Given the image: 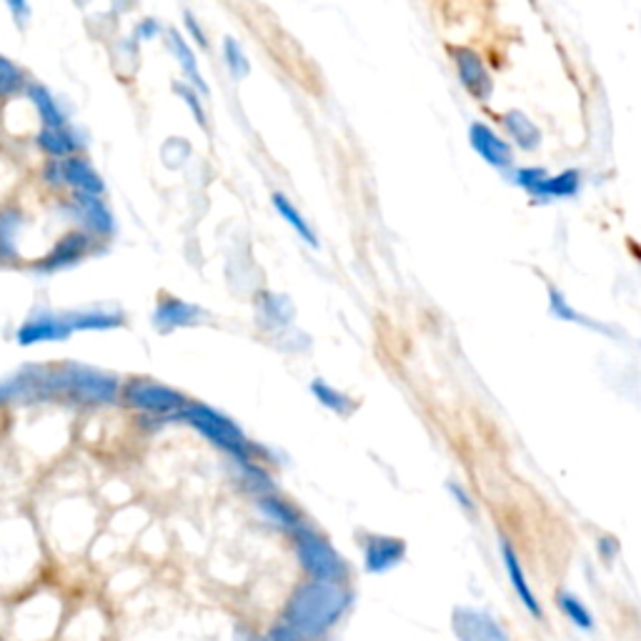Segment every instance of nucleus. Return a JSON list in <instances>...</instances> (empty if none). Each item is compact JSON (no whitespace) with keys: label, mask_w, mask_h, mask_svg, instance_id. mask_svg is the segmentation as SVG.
Segmentation results:
<instances>
[{"label":"nucleus","mask_w":641,"mask_h":641,"mask_svg":"<svg viewBox=\"0 0 641 641\" xmlns=\"http://www.w3.org/2000/svg\"><path fill=\"white\" fill-rule=\"evenodd\" d=\"M454 63H456L461 86H464L471 96L479 100H486L491 93H494V80H491L489 68L484 60H481V56L474 53V50L456 48Z\"/></svg>","instance_id":"obj_8"},{"label":"nucleus","mask_w":641,"mask_h":641,"mask_svg":"<svg viewBox=\"0 0 641 641\" xmlns=\"http://www.w3.org/2000/svg\"><path fill=\"white\" fill-rule=\"evenodd\" d=\"M120 394H124V401L130 408L154 416H180V411L188 404L180 391L150 378L128 381Z\"/></svg>","instance_id":"obj_5"},{"label":"nucleus","mask_w":641,"mask_h":641,"mask_svg":"<svg viewBox=\"0 0 641 641\" xmlns=\"http://www.w3.org/2000/svg\"><path fill=\"white\" fill-rule=\"evenodd\" d=\"M36 144L40 150H43V154H48L50 158H58V160L70 158L78 150V138L68 126L40 128L38 136H36Z\"/></svg>","instance_id":"obj_17"},{"label":"nucleus","mask_w":641,"mask_h":641,"mask_svg":"<svg viewBox=\"0 0 641 641\" xmlns=\"http://www.w3.org/2000/svg\"><path fill=\"white\" fill-rule=\"evenodd\" d=\"M26 73L23 68L13 60L0 56V98H13L20 90H26Z\"/></svg>","instance_id":"obj_27"},{"label":"nucleus","mask_w":641,"mask_h":641,"mask_svg":"<svg viewBox=\"0 0 641 641\" xmlns=\"http://www.w3.org/2000/svg\"><path fill=\"white\" fill-rule=\"evenodd\" d=\"M549 308H551V316H554V318L571 320V324L586 326V328H591V331H599V334H609V331H607L604 326H601V324H596V320L581 316L579 310L571 308V306L566 304V298L561 296L556 288H549Z\"/></svg>","instance_id":"obj_24"},{"label":"nucleus","mask_w":641,"mask_h":641,"mask_svg":"<svg viewBox=\"0 0 641 641\" xmlns=\"http://www.w3.org/2000/svg\"><path fill=\"white\" fill-rule=\"evenodd\" d=\"M58 176H60V184L76 188V194L103 196V190H106L103 178L96 174V168L90 166L86 158L70 156V158L58 160Z\"/></svg>","instance_id":"obj_13"},{"label":"nucleus","mask_w":641,"mask_h":641,"mask_svg":"<svg viewBox=\"0 0 641 641\" xmlns=\"http://www.w3.org/2000/svg\"><path fill=\"white\" fill-rule=\"evenodd\" d=\"M190 426L200 431L210 444H216L226 451V454L234 456L238 464H246L250 461V444L244 431H240L234 421H230L226 414L220 411L210 408L206 404H186L184 411H180Z\"/></svg>","instance_id":"obj_3"},{"label":"nucleus","mask_w":641,"mask_h":641,"mask_svg":"<svg viewBox=\"0 0 641 641\" xmlns=\"http://www.w3.org/2000/svg\"><path fill=\"white\" fill-rule=\"evenodd\" d=\"M288 304V298L286 296H274V294H266L264 298L258 300V310L264 316H268L274 324H288L290 318H294V308H280V306H286Z\"/></svg>","instance_id":"obj_29"},{"label":"nucleus","mask_w":641,"mask_h":641,"mask_svg":"<svg viewBox=\"0 0 641 641\" xmlns=\"http://www.w3.org/2000/svg\"><path fill=\"white\" fill-rule=\"evenodd\" d=\"M184 20H186V28H188V33H190V38H194V40H196V43H198L200 48H204V50H208V38H206V33H204V30H200V26L196 23V18H194V16H190V13H186V16H184Z\"/></svg>","instance_id":"obj_33"},{"label":"nucleus","mask_w":641,"mask_h":641,"mask_svg":"<svg viewBox=\"0 0 641 641\" xmlns=\"http://www.w3.org/2000/svg\"><path fill=\"white\" fill-rule=\"evenodd\" d=\"M8 8H10V13L16 16L18 23H23V20L30 16V8H28V0H6Z\"/></svg>","instance_id":"obj_34"},{"label":"nucleus","mask_w":641,"mask_h":641,"mask_svg":"<svg viewBox=\"0 0 641 641\" xmlns=\"http://www.w3.org/2000/svg\"><path fill=\"white\" fill-rule=\"evenodd\" d=\"M174 88H176V96H178L180 100H184V103L190 108V114H194L196 124H198L200 128H208V120H206V114H204V106H200V96L196 93V90L190 88V86H184V83H176Z\"/></svg>","instance_id":"obj_31"},{"label":"nucleus","mask_w":641,"mask_h":641,"mask_svg":"<svg viewBox=\"0 0 641 641\" xmlns=\"http://www.w3.org/2000/svg\"><path fill=\"white\" fill-rule=\"evenodd\" d=\"M501 556H504L506 574H509V579H511V586H514V591H516V596L521 599V604H524L534 617H541L539 601H536V596H534V591H531L529 581H526V574H524V569H521V561H519V556H516V551L511 549L509 541H504V544H501Z\"/></svg>","instance_id":"obj_15"},{"label":"nucleus","mask_w":641,"mask_h":641,"mask_svg":"<svg viewBox=\"0 0 641 641\" xmlns=\"http://www.w3.org/2000/svg\"><path fill=\"white\" fill-rule=\"evenodd\" d=\"M296 554L306 574L316 581H328V584H344L346 581V561L338 551L328 544L324 536H318L310 529H296Z\"/></svg>","instance_id":"obj_4"},{"label":"nucleus","mask_w":641,"mask_h":641,"mask_svg":"<svg viewBox=\"0 0 641 641\" xmlns=\"http://www.w3.org/2000/svg\"><path fill=\"white\" fill-rule=\"evenodd\" d=\"M70 331H114L124 326V314L120 310H103V308H88V310H73L68 314Z\"/></svg>","instance_id":"obj_18"},{"label":"nucleus","mask_w":641,"mask_h":641,"mask_svg":"<svg viewBox=\"0 0 641 641\" xmlns=\"http://www.w3.org/2000/svg\"><path fill=\"white\" fill-rule=\"evenodd\" d=\"M406 556L404 539L396 536H368L364 546V561L371 574H384V571L398 566Z\"/></svg>","instance_id":"obj_14"},{"label":"nucleus","mask_w":641,"mask_h":641,"mask_svg":"<svg viewBox=\"0 0 641 641\" xmlns=\"http://www.w3.org/2000/svg\"><path fill=\"white\" fill-rule=\"evenodd\" d=\"M120 394V384L114 374L100 368L68 364L46 368V396L70 398L76 404H114Z\"/></svg>","instance_id":"obj_2"},{"label":"nucleus","mask_w":641,"mask_h":641,"mask_svg":"<svg viewBox=\"0 0 641 641\" xmlns=\"http://www.w3.org/2000/svg\"><path fill=\"white\" fill-rule=\"evenodd\" d=\"M310 394L316 396L320 406L331 408L334 414H351V408H354V401H351L346 394H341L338 388L328 386L326 381H320V378H316L314 384H310Z\"/></svg>","instance_id":"obj_26"},{"label":"nucleus","mask_w":641,"mask_h":641,"mask_svg":"<svg viewBox=\"0 0 641 641\" xmlns=\"http://www.w3.org/2000/svg\"><path fill=\"white\" fill-rule=\"evenodd\" d=\"M451 629L458 641H509V634L486 611L456 607L451 614Z\"/></svg>","instance_id":"obj_6"},{"label":"nucleus","mask_w":641,"mask_h":641,"mask_svg":"<svg viewBox=\"0 0 641 641\" xmlns=\"http://www.w3.org/2000/svg\"><path fill=\"white\" fill-rule=\"evenodd\" d=\"M266 641H300L294 631H290L288 627H284V624H278L274 631H270L268 634V639Z\"/></svg>","instance_id":"obj_35"},{"label":"nucleus","mask_w":641,"mask_h":641,"mask_svg":"<svg viewBox=\"0 0 641 641\" xmlns=\"http://www.w3.org/2000/svg\"><path fill=\"white\" fill-rule=\"evenodd\" d=\"M258 506L264 514L274 521L276 526H284V529H290V531H296L298 524H300V519L294 509H290L284 499H276V496H260L258 501Z\"/></svg>","instance_id":"obj_25"},{"label":"nucleus","mask_w":641,"mask_h":641,"mask_svg":"<svg viewBox=\"0 0 641 641\" xmlns=\"http://www.w3.org/2000/svg\"><path fill=\"white\" fill-rule=\"evenodd\" d=\"M579 188H581V174H579L576 168H569V170H564V174L546 176L544 180H541V184L534 190V196H541V198H571V196L579 194Z\"/></svg>","instance_id":"obj_22"},{"label":"nucleus","mask_w":641,"mask_h":641,"mask_svg":"<svg viewBox=\"0 0 641 641\" xmlns=\"http://www.w3.org/2000/svg\"><path fill=\"white\" fill-rule=\"evenodd\" d=\"M348 591L341 584H328V581H308L300 584L290 594L284 621L300 641H310L324 637L326 631L336 624L348 607Z\"/></svg>","instance_id":"obj_1"},{"label":"nucleus","mask_w":641,"mask_h":641,"mask_svg":"<svg viewBox=\"0 0 641 641\" xmlns=\"http://www.w3.org/2000/svg\"><path fill=\"white\" fill-rule=\"evenodd\" d=\"M270 200H274V208L278 210V216L286 218V224H288L290 228H294L296 234H298L300 238H304L308 246L316 248V246H318V238H316L314 230H310V226L306 224V218L300 216V210H298L294 204H290V200H288L284 194H274V198H270Z\"/></svg>","instance_id":"obj_23"},{"label":"nucleus","mask_w":641,"mask_h":641,"mask_svg":"<svg viewBox=\"0 0 641 641\" xmlns=\"http://www.w3.org/2000/svg\"><path fill=\"white\" fill-rule=\"evenodd\" d=\"M70 334H73V331H70L66 316L36 314L20 324V328L16 331V341L20 346H38L48 344V341H63Z\"/></svg>","instance_id":"obj_9"},{"label":"nucleus","mask_w":641,"mask_h":641,"mask_svg":"<svg viewBox=\"0 0 641 641\" xmlns=\"http://www.w3.org/2000/svg\"><path fill=\"white\" fill-rule=\"evenodd\" d=\"M469 144L489 166H494L499 170L514 166V148H511L509 140L496 136L486 124H479V120L476 124H471Z\"/></svg>","instance_id":"obj_10"},{"label":"nucleus","mask_w":641,"mask_h":641,"mask_svg":"<svg viewBox=\"0 0 641 641\" xmlns=\"http://www.w3.org/2000/svg\"><path fill=\"white\" fill-rule=\"evenodd\" d=\"M556 601H559V607H561V611H564V614L569 617V621H574L576 627H581V629H591L594 627V619H591V614H589V609L581 604V601L576 599V596H571V594H559L556 596Z\"/></svg>","instance_id":"obj_30"},{"label":"nucleus","mask_w":641,"mask_h":641,"mask_svg":"<svg viewBox=\"0 0 641 641\" xmlns=\"http://www.w3.org/2000/svg\"><path fill=\"white\" fill-rule=\"evenodd\" d=\"M88 250L90 236L86 230H68L43 258L36 260V270H40V274H58V270L73 268L88 256Z\"/></svg>","instance_id":"obj_7"},{"label":"nucleus","mask_w":641,"mask_h":641,"mask_svg":"<svg viewBox=\"0 0 641 641\" xmlns=\"http://www.w3.org/2000/svg\"><path fill=\"white\" fill-rule=\"evenodd\" d=\"M20 228H23V214L18 208L0 210V258L3 260L18 258Z\"/></svg>","instance_id":"obj_20"},{"label":"nucleus","mask_w":641,"mask_h":641,"mask_svg":"<svg viewBox=\"0 0 641 641\" xmlns=\"http://www.w3.org/2000/svg\"><path fill=\"white\" fill-rule=\"evenodd\" d=\"M158 23L154 18H148V20H144V23L138 26V38H154L156 33H158Z\"/></svg>","instance_id":"obj_36"},{"label":"nucleus","mask_w":641,"mask_h":641,"mask_svg":"<svg viewBox=\"0 0 641 641\" xmlns=\"http://www.w3.org/2000/svg\"><path fill=\"white\" fill-rule=\"evenodd\" d=\"M549 174H546V168H519L514 170V184L521 186L524 190H529L531 196H534V190L536 186L544 180Z\"/></svg>","instance_id":"obj_32"},{"label":"nucleus","mask_w":641,"mask_h":641,"mask_svg":"<svg viewBox=\"0 0 641 641\" xmlns=\"http://www.w3.org/2000/svg\"><path fill=\"white\" fill-rule=\"evenodd\" d=\"M168 46H170V50H174V56L178 58V63H180V70H184L186 73V78L190 80V83H194L196 88H198V96L200 93H208V86H206V80L200 78V73H198V60H196V53L194 50L188 48V43L184 38H180V33L178 30H168Z\"/></svg>","instance_id":"obj_21"},{"label":"nucleus","mask_w":641,"mask_h":641,"mask_svg":"<svg viewBox=\"0 0 641 641\" xmlns=\"http://www.w3.org/2000/svg\"><path fill=\"white\" fill-rule=\"evenodd\" d=\"M501 126H504L506 134L514 138V144L521 150H536L541 146V130L521 110H509V114L501 116Z\"/></svg>","instance_id":"obj_16"},{"label":"nucleus","mask_w":641,"mask_h":641,"mask_svg":"<svg viewBox=\"0 0 641 641\" xmlns=\"http://www.w3.org/2000/svg\"><path fill=\"white\" fill-rule=\"evenodd\" d=\"M451 491H454V494H456V499H458V504H464V506H466L469 511H471V509H474V504H471V501H469V496H466V494H464V491H461L458 486H451Z\"/></svg>","instance_id":"obj_37"},{"label":"nucleus","mask_w":641,"mask_h":641,"mask_svg":"<svg viewBox=\"0 0 641 641\" xmlns=\"http://www.w3.org/2000/svg\"><path fill=\"white\" fill-rule=\"evenodd\" d=\"M26 93L30 98V103H33L36 114L40 118V124H43V128H63V126H68L66 114L60 110V106L56 103V98L50 96L48 88L30 83V86H26Z\"/></svg>","instance_id":"obj_19"},{"label":"nucleus","mask_w":641,"mask_h":641,"mask_svg":"<svg viewBox=\"0 0 641 641\" xmlns=\"http://www.w3.org/2000/svg\"><path fill=\"white\" fill-rule=\"evenodd\" d=\"M224 58H226V63L230 68V73H234V78H246L250 73L248 58H246L244 48H240V43H238L236 38L226 36V40H224Z\"/></svg>","instance_id":"obj_28"},{"label":"nucleus","mask_w":641,"mask_h":641,"mask_svg":"<svg viewBox=\"0 0 641 641\" xmlns=\"http://www.w3.org/2000/svg\"><path fill=\"white\" fill-rule=\"evenodd\" d=\"M73 210L80 218L88 236H100L108 238L116 234V220L110 214L108 206L100 200V196H88V194H73Z\"/></svg>","instance_id":"obj_12"},{"label":"nucleus","mask_w":641,"mask_h":641,"mask_svg":"<svg viewBox=\"0 0 641 641\" xmlns=\"http://www.w3.org/2000/svg\"><path fill=\"white\" fill-rule=\"evenodd\" d=\"M204 318V308H198L188 300H180L176 296L158 298V306L154 310V326L160 334H170L176 328H190L198 326Z\"/></svg>","instance_id":"obj_11"}]
</instances>
